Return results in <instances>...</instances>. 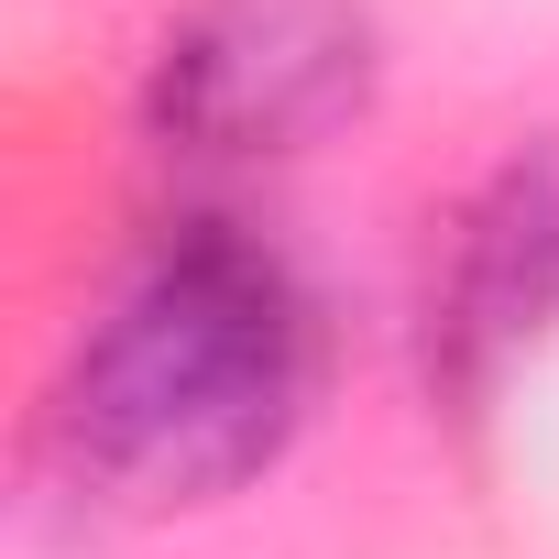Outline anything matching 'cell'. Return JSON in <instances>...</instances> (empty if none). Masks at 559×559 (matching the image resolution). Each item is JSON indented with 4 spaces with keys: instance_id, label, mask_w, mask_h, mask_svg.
I'll use <instances>...</instances> for the list:
<instances>
[{
    "instance_id": "obj_1",
    "label": "cell",
    "mask_w": 559,
    "mask_h": 559,
    "mask_svg": "<svg viewBox=\"0 0 559 559\" xmlns=\"http://www.w3.org/2000/svg\"><path fill=\"white\" fill-rule=\"evenodd\" d=\"M319 395V308L241 219H176L78 330L45 450L99 515H198L286 461Z\"/></svg>"
},
{
    "instance_id": "obj_2",
    "label": "cell",
    "mask_w": 559,
    "mask_h": 559,
    "mask_svg": "<svg viewBox=\"0 0 559 559\" xmlns=\"http://www.w3.org/2000/svg\"><path fill=\"white\" fill-rule=\"evenodd\" d=\"M362 0H198L143 67V132L176 165H286L373 110Z\"/></svg>"
},
{
    "instance_id": "obj_3",
    "label": "cell",
    "mask_w": 559,
    "mask_h": 559,
    "mask_svg": "<svg viewBox=\"0 0 559 559\" xmlns=\"http://www.w3.org/2000/svg\"><path fill=\"white\" fill-rule=\"evenodd\" d=\"M548 341H559V132L515 143L461 198L439 286H428V362L461 406H483Z\"/></svg>"
}]
</instances>
